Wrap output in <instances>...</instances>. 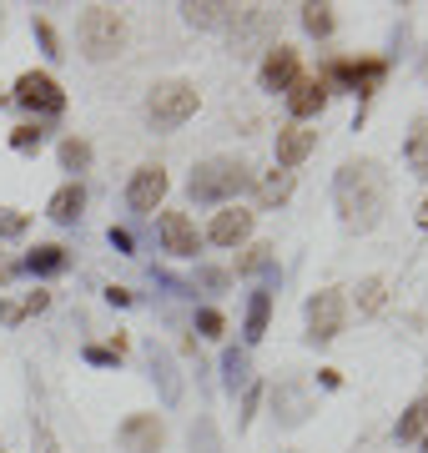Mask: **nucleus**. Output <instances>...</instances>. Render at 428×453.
<instances>
[{
	"instance_id": "nucleus-1",
	"label": "nucleus",
	"mask_w": 428,
	"mask_h": 453,
	"mask_svg": "<svg viewBox=\"0 0 428 453\" xmlns=\"http://www.w3.org/2000/svg\"><path fill=\"white\" fill-rule=\"evenodd\" d=\"M332 196H338L343 226L368 232V226H378L383 207H388V177H383L378 162H348L332 181Z\"/></svg>"
},
{
	"instance_id": "nucleus-2",
	"label": "nucleus",
	"mask_w": 428,
	"mask_h": 453,
	"mask_svg": "<svg viewBox=\"0 0 428 453\" xmlns=\"http://www.w3.org/2000/svg\"><path fill=\"white\" fill-rule=\"evenodd\" d=\"M248 181H252V172H248L242 157H207V162H197V172L187 181V196H192L197 207H222V202H232Z\"/></svg>"
},
{
	"instance_id": "nucleus-3",
	"label": "nucleus",
	"mask_w": 428,
	"mask_h": 453,
	"mask_svg": "<svg viewBox=\"0 0 428 453\" xmlns=\"http://www.w3.org/2000/svg\"><path fill=\"white\" fill-rule=\"evenodd\" d=\"M197 86L192 81H157L147 96V121L157 131H177L181 121H192L197 116Z\"/></svg>"
},
{
	"instance_id": "nucleus-4",
	"label": "nucleus",
	"mask_w": 428,
	"mask_h": 453,
	"mask_svg": "<svg viewBox=\"0 0 428 453\" xmlns=\"http://www.w3.org/2000/svg\"><path fill=\"white\" fill-rule=\"evenodd\" d=\"M76 35H81L86 61H111L126 46V26H121V16H116L111 5H91L81 16V26H76Z\"/></svg>"
},
{
	"instance_id": "nucleus-5",
	"label": "nucleus",
	"mask_w": 428,
	"mask_h": 453,
	"mask_svg": "<svg viewBox=\"0 0 428 453\" xmlns=\"http://www.w3.org/2000/svg\"><path fill=\"white\" fill-rule=\"evenodd\" d=\"M11 96H16L26 111H41V116H61L66 111V91H61L56 76H46V71H26Z\"/></svg>"
},
{
	"instance_id": "nucleus-6",
	"label": "nucleus",
	"mask_w": 428,
	"mask_h": 453,
	"mask_svg": "<svg viewBox=\"0 0 428 453\" xmlns=\"http://www.w3.org/2000/svg\"><path fill=\"white\" fill-rule=\"evenodd\" d=\"M348 323V303H343V292H313L308 297V338L313 342H332L338 333H343Z\"/></svg>"
},
{
	"instance_id": "nucleus-7",
	"label": "nucleus",
	"mask_w": 428,
	"mask_h": 453,
	"mask_svg": "<svg viewBox=\"0 0 428 453\" xmlns=\"http://www.w3.org/2000/svg\"><path fill=\"white\" fill-rule=\"evenodd\" d=\"M383 76H388V61H378V56H368V61H332L323 81H343L348 91H353V96H363V101H368V96H373V91L383 86Z\"/></svg>"
},
{
	"instance_id": "nucleus-8",
	"label": "nucleus",
	"mask_w": 428,
	"mask_h": 453,
	"mask_svg": "<svg viewBox=\"0 0 428 453\" xmlns=\"http://www.w3.org/2000/svg\"><path fill=\"white\" fill-rule=\"evenodd\" d=\"M166 166H157V162H147V166H136V177H132V187H126V207L136 211V217H151V211L162 207V196H166Z\"/></svg>"
},
{
	"instance_id": "nucleus-9",
	"label": "nucleus",
	"mask_w": 428,
	"mask_h": 453,
	"mask_svg": "<svg viewBox=\"0 0 428 453\" xmlns=\"http://www.w3.org/2000/svg\"><path fill=\"white\" fill-rule=\"evenodd\" d=\"M157 237H162V252H172V257H197L202 247V232L187 211H162L157 217Z\"/></svg>"
},
{
	"instance_id": "nucleus-10",
	"label": "nucleus",
	"mask_w": 428,
	"mask_h": 453,
	"mask_svg": "<svg viewBox=\"0 0 428 453\" xmlns=\"http://www.w3.org/2000/svg\"><path fill=\"white\" fill-rule=\"evenodd\" d=\"M116 443L126 453H162L166 428L157 413H132V418H121V428H116Z\"/></svg>"
},
{
	"instance_id": "nucleus-11",
	"label": "nucleus",
	"mask_w": 428,
	"mask_h": 453,
	"mask_svg": "<svg viewBox=\"0 0 428 453\" xmlns=\"http://www.w3.org/2000/svg\"><path fill=\"white\" fill-rule=\"evenodd\" d=\"M297 76H302V65H297V50L293 46H267L263 56V71H257V81H263V91H272V96H287L297 86Z\"/></svg>"
},
{
	"instance_id": "nucleus-12",
	"label": "nucleus",
	"mask_w": 428,
	"mask_h": 453,
	"mask_svg": "<svg viewBox=\"0 0 428 453\" xmlns=\"http://www.w3.org/2000/svg\"><path fill=\"white\" fill-rule=\"evenodd\" d=\"M332 86L323 81V76H297V86L287 91V111L297 116V127L308 121V116H323V106H328Z\"/></svg>"
},
{
	"instance_id": "nucleus-13",
	"label": "nucleus",
	"mask_w": 428,
	"mask_h": 453,
	"mask_svg": "<svg viewBox=\"0 0 428 453\" xmlns=\"http://www.w3.org/2000/svg\"><path fill=\"white\" fill-rule=\"evenodd\" d=\"M141 353H147V368H151V378H157V388H162V403L177 408L181 403V372H177V363H172V353H166L157 338H151Z\"/></svg>"
},
{
	"instance_id": "nucleus-14",
	"label": "nucleus",
	"mask_w": 428,
	"mask_h": 453,
	"mask_svg": "<svg viewBox=\"0 0 428 453\" xmlns=\"http://www.w3.org/2000/svg\"><path fill=\"white\" fill-rule=\"evenodd\" d=\"M313 146H317V131H308V127H282L278 131V146H272V151H278V166L282 172H293V166H302L308 162V157H313Z\"/></svg>"
},
{
	"instance_id": "nucleus-15",
	"label": "nucleus",
	"mask_w": 428,
	"mask_h": 453,
	"mask_svg": "<svg viewBox=\"0 0 428 453\" xmlns=\"http://www.w3.org/2000/svg\"><path fill=\"white\" fill-rule=\"evenodd\" d=\"M248 237H252V211H242V207L217 211L212 226H207V242H217V247H237V242H248Z\"/></svg>"
},
{
	"instance_id": "nucleus-16",
	"label": "nucleus",
	"mask_w": 428,
	"mask_h": 453,
	"mask_svg": "<svg viewBox=\"0 0 428 453\" xmlns=\"http://www.w3.org/2000/svg\"><path fill=\"white\" fill-rule=\"evenodd\" d=\"M237 11L242 5H217V0H192V5H181V16L192 20V26H202V31H227L232 20H237Z\"/></svg>"
},
{
	"instance_id": "nucleus-17",
	"label": "nucleus",
	"mask_w": 428,
	"mask_h": 453,
	"mask_svg": "<svg viewBox=\"0 0 428 453\" xmlns=\"http://www.w3.org/2000/svg\"><path fill=\"white\" fill-rule=\"evenodd\" d=\"M81 207H86V187L81 181H66V187L46 202V217L61 222V226H71V222H81Z\"/></svg>"
},
{
	"instance_id": "nucleus-18",
	"label": "nucleus",
	"mask_w": 428,
	"mask_h": 453,
	"mask_svg": "<svg viewBox=\"0 0 428 453\" xmlns=\"http://www.w3.org/2000/svg\"><path fill=\"white\" fill-rule=\"evenodd\" d=\"M66 267H71L66 247H56V242L31 247V252L20 257V273H31V277H56V273H66Z\"/></svg>"
},
{
	"instance_id": "nucleus-19",
	"label": "nucleus",
	"mask_w": 428,
	"mask_h": 453,
	"mask_svg": "<svg viewBox=\"0 0 428 453\" xmlns=\"http://www.w3.org/2000/svg\"><path fill=\"white\" fill-rule=\"evenodd\" d=\"M267 318H272V282H263V288L248 297V323H242V338L263 342L267 338Z\"/></svg>"
},
{
	"instance_id": "nucleus-20",
	"label": "nucleus",
	"mask_w": 428,
	"mask_h": 453,
	"mask_svg": "<svg viewBox=\"0 0 428 453\" xmlns=\"http://www.w3.org/2000/svg\"><path fill=\"white\" fill-rule=\"evenodd\" d=\"M272 403H278V418L287 423V428H297V423L313 413V403H308V393L297 388V383H278L272 388Z\"/></svg>"
},
{
	"instance_id": "nucleus-21",
	"label": "nucleus",
	"mask_w": 428,
	"mask_h": 453,
	"mask_svg": "<svg viewBox=\"0 0 428 453\" xmlns=\"http://www.w3.org/2000/svg\"><path fill=\"white\" fill-rule=\"evenodd\" d=\"M46 308H50V292H26V297H5V303H0V323L16 327V323H26V318H35V312H46Z\"/></svg>"
},
{
	"instance_id": "nucleus-22",
	"label": "nucleus",
	"mask_w": 428,
	"mask_h": 453,
	"mask_svg": "<svg viewBox=\"0 0 428 453\" xmlns=\"http://www.w3.org/2000/svg\"><path fill=\"white\" fill-rule=\"evenodd\" d=\"M403 162L418 181H428V116H418L409 131V146H403Z\"/></svg>"
},
{
	"instance_id": "nucleus-23",
	"label": "nucleus",
	"mask_w": 428,
	"mask_h": 453,
	"mask_svg": "<svg viewBox=\"0 0 428 453\" xmlns=\"http://www.w3.org/2000/svg\"><path fill=\"white\" fill-rule=\"evenodd\" d=\"M257 273H263L267 282H278V257H272V247L267 242L248 247V252L237 257V277H257Z\"/></svg>"
},
{
	"instance_id": "nucleus-24",
	"label": "nucleus",
	"mask_w": 428,
	"mask_h": 453,
	"mask_svg": "<svg viewBox=\"0 0 428 453\" xmlns=\"http://www.w3.org/2000/svg\"><path fill=\"white\" fill-rule=\"evenodd\" d=\"M252 383V363H248V348H227L222 353V388L237 393Z\"/></svg>"
},
{
	"instance_id": "nucleus-25",
	"label": "nucleus",
	"mask_w": 428,
	"mask_h": 453,
	"mask_svg": "<svg viewBox=\"0 0 428 453\" xmlns=\"http://www.w3.org/2000/svg\"><path fill=\"white\" fill-rule=\"evenodd\" d=\"M257 196H263V207H282L287 196H293V172H267L263 181H257Z\"/></svg>"
},
{
	"instance_id": "nucleus-26",
	"label": "nucleus",
	"mask_w": 428,
	"mask_h": 453,
	"mask_svg": "<svg viewBox=\"0 0 428 453\" xmlns=\"http://www.w3.org/2000/svg\"><path fill=\"white\" fill-rule=\"evenodd\" d=\"M353 292H358V297H353V303H358V312H363V318H373V312L383 308V297H388V282H383V277H363Z\"/></svg>"
},
{
	"instance_id": "nucleus-27",
	"label": "nucleus",
	"mask_w": 428,
	"mask_h": 453,
	"mask_svg": "<svg viewBox=\"0 0 428 453\" xmlns=\"http://www.w3.org/2000/svg\"><path fill=\"white\" fill-rule=\"evenodd\" d=\"M46 136H50V131L41 127V121H35V127L26 121V127H16V131H11V151H20V157H31V151H41V146H46Z\"/></svg>"
},
{
	"instance_id": "nucleus-28",
	"label": "nucleus",
	"mask_w": 428,
	"mask_h": 453,
	"mask_svg": "<svg viewBox=\"0 0 428 453\" xmlns=\"http://www.w3.org/2000/svg\"><path fill=\"white\" fill-rule=\"evenodd\" d=\"M428 438V418H424V403H413L403 418H398V443H424Z\"/></svg>"
},
{
	"instance_id": "nucleus-29",
	"label": "nucleus",
	"mask_w": 428,
	"mask_h": 453,
	"mask_svg": "<svg viewBox=\"0 0 428 453\" xmlns=\"http://www.w3.org/2000/svg\"><path fill=\"white\" fill-rule=\"evenodd\" d=\"M302 31L317 35V41H328L332 35V5H302Z\"/></svg>"
},
{
	"instance_id": "nucleus-30",
	"label": "nucleus",
	"mask_w": 428,
	"mask_h": 453,
	"mask_svg": "<svg viewBox=\"0 0 428 453\" xmlns=\"http://www.w3.org/2000/svg\"><path fill=\"white\" fill-rule=\"evenodd\" d=\"M61 166H66V172H86V166H91V142L66 136V142H61Z\"/></svg>"
},
{
	"instance_id": "nucleus-31",
	"label": "nucleus",
	"mask_w": 428,
	"mask_h": 453,
	"mask_svg": "<svg viewBox=\"0 0 428 453\" xmlns=\"http://www.w3.org/2000/svg\"><path fill=\"white\" fill-rule=\"evenodd\" d=\"M31 31H35V41H41V50H46V61H61V41H56V31H50V20L35 16Z\"/></svg>"
},
{
	"instance_id": "nucleus-32",
	"label": "nucleus",
	"mask_w": 428,
	"mask_h": 453,
	"mask_svg": "<svg viewBox=\"0 0 428 453\" xmlns=\"http://www.w3.org/2000/svg\"><path fill=\"white\" fill-rule=\"evenodd\" d=\"M222 333H227V318L217 308H202L197 312V338H222Z\"/></svg>"
},
{
	"instance_id": "nucleus-33",
	"label": "nucleus",
	"mask_w": 428,
	"mask_h": 453,
	"mask_svg": "<svg viewBox=\"0 0 428 453\" xmlns=\"http://www.w3.org/2000/svg\"><path fill=\"white\" fill-rule=\"evenodd\" d=\"M81 357L91 363V368H116V363H121V353H116V348H101V342H86Z\"/></svg>"
},
{
	"instance_id": "nucleus-34",
	"label": "nucleus",
	"mask_w": 428,
	"mask_h": 453,
	"mask_svg": "<svg viewBox=\"0 0 428 453\" xmlns=\"http://www.w3.org/2000/svg\"><path fill=\"white\" fill-rule=\"evenodd\" d=\"M106 242H111L116 252H121V257H136V237L126 232V226H116V222H111V232H106Z\"/></svg>"
},
{
	"instance_id": "nucleus-35",
	"label": "nucleus",
	"mask_w": 428,
	"mask_h": 453,
	"mask_svg": "<svg viewBox=\"0 0 428 453\" xmlns=\"http://www.w3.org/2000/svg\"><path fill=\"white\" fill-rule=\"evenodd\" d=\"M197 282H202V288H207V292H222V288H227V282H232V277L222 273V267H197ZM197 282H192V288H197Z\"/></svg>"
},
{
	"instance_id": "nucleus-36",
	"label": "nucleus",
	"mask_w": 428,
	"mask_h": 453,
	"mask_svg": "<svg viewBox=\"0 0 428 453\" xmlns=\"http://www.w3.org/2000/svg\"><path fill=\"white\" fill-rule=\"evenodd\" d=\"M192 449H197V453H217V438H212V418H202L197 428H192Z\"/></svg>"
},
{
	"instance_id": "nucleus-37",
	"label": "nucleus",
	"mask_w": 428,
	"mask_h": 453,
	"mask_svg": "<svg viewBox=\"0 0 428 453\" xmlns=\"http://www.w3.org/2000/svg\"><path fill=\"white\" fill-rule=\"evenodd\" d=\"M26 232V211H0V237H20Z\"/></svg>"
},
{
	"instance_id": "nucleus-38",
	"label": "nucleus",
	"mask_w": 428,
	"mask_h": 453,
	"mask_svg": "<svg viewBox=\"0 0 428 453\" xmlns=\"http://www.w3.org/2000/svg\"><path fill=\"white\" fill-rule=\"evenodd\" d=\"M257 403H263V388H257V383H248V398H242V428L252 423V413H257Z\"/></svg>"
},
{
	"instance_id": "nucleus-39",
	"label": "nucleus",
	"mask_w": 428,
	"mask_h": 453,
	"mask_svg": "<svg viewBox=\"0 0 428 453\" xmlns=\"http://www.w3.org/2000/svg\"><path fill=\"white\" fill-rule=\"evenodd\" d=\"M31 434H35V449H41V453H61V449H56V438H50V428H46V423H35Z\"/></svg>"
},
{
	"instance_id": "nucleus-40",
	"label": "nucleus",
	"mask_w": 428,
	"mask_h": 453,
	"mask_svg": "<svg viewBox=\"0 0 428 453\" xmlns=\"http://www.w3.org/2000/svg\"><path fill=\"white\" fill-rule=\"evenodd\" d=\"M106 303H111V308H132L136 297H132L126 288H106Z\"/></svg>"
},
{
	"instance_id": "nucleus-41",
	"label": "nucleus",
	"mask_w": 428,
	"mask_h": 453,
	"mask_svg": "<svg viewBox=\"0 0 428 453\" xmlns=\"http://www.w3.org/2000/svg\"><path fill=\"white\" fill-rule=\"evenodd\" d=\"M317 383H323V388H338L343 378H338V368H317Z\"/></svg>"
},
{
	"instance_id": "nucleus-42",
	"label": "nucleus",
	"mask_w": 428,
	"mask_h": 453,
	"mask_svg": "<svg viewBox=\"0 0 428 453\" xmlns=\"http://www.w3.org/2000/svg\"><path fill=\"white\" fill-rule=\"evenodd\" d=\"M418 226H424V232H428V196H424V202H418Z\"/></svg>"
},
{
	"instance_id": "nucleus-43",
	"label": "nucleus",
	"mask_w": 428,
	"mask_h": 453,
	"mask_svg": "<svg viewBox=\"0 0 428 453\" xmlns=\"http://www.w3.org/2000/svg\"><path fill=\"white\" fill-rule=\"evenodd\" d=\"M5 277H11V267H0V282H5Z\"/></svg>"
},
{
	"instance_id": "nucleus-44",
	"label": "nucleus",
	"mask_w": 428,
	"mask_h": 453,
	"mask_svg": "<svg viewBox=\"0 0 428 453\" xmlns=\"http://www.w3.org/2000/svg\"><path fill=\"white\" fill-rule=\"evenodd\" d=\"M0 106H5V86H0Z\"/></svg>"
}]
</instances>
